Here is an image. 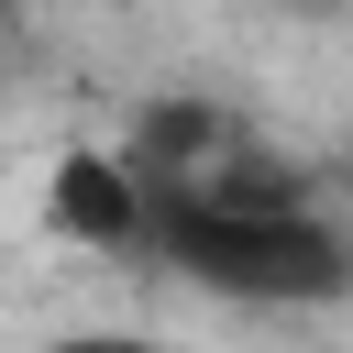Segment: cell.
Masks as SVG:
<instances>
[{
    "mask_svg": "<svg viewBox=\"0 0 353 353\" xmlns=\"http://www.w3.org/2000/svg\"><path fill=\"white\" fill-rule=\"evenodd\" d=\"M132 265L221 298V309H331L353 276V232L331 188L298 199H221V210H143Z\"/></svg>",
    "mask_w": 353,
    "mask_h": 353,
    "instance_id": "6da1fadb",
    "label": "cell"
},
{
    "mask_svg": "<svg viewBox=\"0 0 353 353\" xmlns=\"http://www.w3.org/2000/svg\"><path fill=\"white\" fill-rule=\"evenodd\" d=\"M44 232H55V243H77V254L132 265V243H143V188H132V165H121L110 143L55 154V165H44Z\"/></svg>",
    "mask_w": 353,
    "mask_h": 353,
    "instance_id": "7a4b0ae2",
    "label": "cell"
},
{
    "mask_svg": "<svg viewBox=\"0 0 353 353\" xmlns=\"http://www.w3.org/2000/svg\"><path fill=\"white\" fill-rule=\"evenodd\" d=\"M55 353H176V342H154V331H66Z\"/></svg>",
    "mask_w": 353,
    "mask_h": 353,
    "instance_id": "3957f363",
    "label": "cell"
},
{
    "mask_svg": "<svg viewBox=\"0 0 353 353\" xmlns=\"http://www.w3.org/2000/svg\"><path fill=\"white\" fill-rule=\"evenodd\" d=\"M287 11H342V0H287Z\"/></svg>",
    "mask_w": 353,
    "mask_h": 353,
    "instance_id": "277c9868",
    "label": "cell"
}]
</instances>
